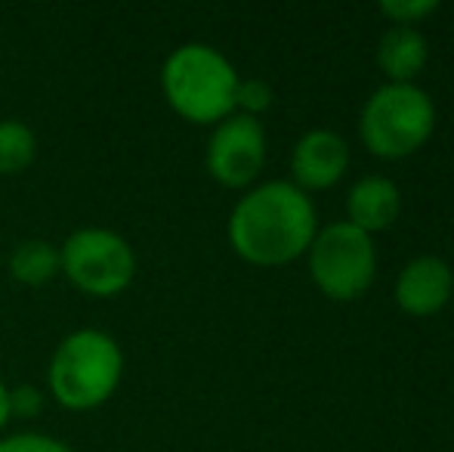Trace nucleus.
<instances>
[{
	"label": "nucleus",
	"mask_w": 454,
	"mask_h": 452,
	"mask_svg": "<svg viewBox=\"0 0 454 452\" xmlns=\"http://www.w3.org/2000/svg\"><path fill=\"white\" fill-rule=\"evenodd\" d=\"M229 245L254 266H281L316 239V208L294 183L272 180L241 195L229 214Z\"/></svg>",
	"instance_id": "f257e3e1"
},
{
	"label": "nucleus",
	"mask_w": 454,
	"mask_h": 452,
	"mask_svg": "<svg viewBox=\"0 0 454 452\" xmlns=\"http://www.w3.org/2000/svg\"><path fill=\"white\" fill-rule=\"evenodd\" d=\"M124 381V350L102 329H74L53 347L47 362V393L68 412H93L114 397Z\"/></svg>",
	"instance_id": "f03ea898"
},
{
	"label": "nucleus",
	"mask_w": 454,
	"mask_h": 452,
	"mask_svg": "<svg viewBox=\"0 0 454 452\" xmlns=\"http://www.w3.org/2000/svg\"><path fill=\"white\" fill-rule=\"evenodd\" d=\"M235 66L210 44H180L161 66V93L189 124H220L235 115Z\"/></svg>",
	"instance_id": "7ed1b4c3"
},
{
	"label": "nucleus",
	"mask_w": 454,
	"mask_h": 452,
	"mask_svg": "<svg viewBox=\"0 0 454 452\" xmlns=\"http://www.w3.org/2000/svg\"><path fill=\"white\" fill-rule=\"evenodd\" d=\"M137 251L108 226H81L59 245V276L87 297H118L137 279Z\"/></svg>",
	"instance_id": "20e7f679"
},
{
	"label": "nucleus",
	"mask_w": 454,
	"mask_h": 452,
	"mask_svg": "<svg viewBox=\"0 0 454 452\" xmlns=\"http://www.w3.org/2000/svg\"><path fill=\"white\" fill-rule=\"evenodd\" d=\"M436 109L414 84H387L364 103L362 139L380 158H405L430 139Z\"/></svg>",
	"instance_id": "39448f33"
},
{
	"label": "nucleus",
	"mask_w": 454,
	"mask_h": 452,
	"mask_svg": "<svg viewBox=\"0 0 454 452\" xmlns=\"http://www.w3.org/2000/svg\"><path fill=\"white\" fill-rule=\"evenodd\" d=\"M377 254L368 233L353 224H331L309 245V273L334 301H353L374 282Z\"/></svg>",
	"instance_id": "423d86ee"
},
{
	"label": "nucleus",
	"mask_w": 454,
	"mask_h": 452,
	"mask_svg": "<svg viewBox=\"0 0 454 452\" xmlns=\"http://www.w3.org/2000/svg\"><path fill=\"white\" fill-rule=\"evenodd\" d=\"M207 174L226 189H245L257 180L266 164V133L263 124L251 115H229L207 139L204 152Z\"/></svg>",
	"instance_id": "0eeeda50"
},
{
	"label": "nucleus",
	"mask_w": 454,
	"mask_h": 452,
	"mask_svg": "<svg viewBox=\"0 0 454 452\" xmlns=\"http://www.w3.org/2000/svg\"><path fill=\"white\" fill-rule=\"evenodd\" d=\"M349 149L337 133L331 131H309L300 137L291 155L294 186L297 189H328L347 174Z\"/></svg>",
	"instance_id": "6e6552de"
},
{
	"label": "nucleus",
	"mask_w": 454,
	"mask_h": 452,
	"mask_svg": "<svg viewBox=\"0 0 454 452\" xmlns=\"http://www.w3.org/2000/svg\"><path fill=\"white\" fill-rule=\"evenodd\" d=\"M454 291V276L449 264L439 258H418L399 273L395 301L411 316H433L449 304Z\"/></svg>",
	"instance_id": "1a4fd4ad"
},
{
	"label": "nucleus",
	"mask_w": 454,
	"mask_h": 452,
	"mask_svg": "<svg viewBox=\"0 0 454 452\" xmlns=\"http://www.w3.org/2000/svg\"><path fill=\"white\" fill-rule=\"evenodd\" d=\"M399 189L395 183H389L387 177H364L349 189V224L362 233H377V229L393 226V220L399 218Z\"/></svg>",
	"instance_id": "9d476101"
},
{
	"label": "nucleus",
	"mask_w": 454,
	"mask_h": 452,
	"mask_svg": "<svg viewBox=\"0 0 454 452\" xmlns=\"http://www.w3.org/2000/svg\"><path fill=\"white\" fill-rule=\"evenodd\" d=\"M377 66L393 78V84H411L414 75H420L427 66L424 35L418 28H408V25L389 28L377 47Z\"/></svg>",
	"instance_id": "9b49d317"
},
{
	"label": "nucleus",
	"mask_w": 454,
	"mask_h": 452,
	"mask_svg": "<svg viewBox=\"0 0 454 452\" xmlns=\"http://www.w3.org/2000/svg\"><path fill=\"white\" fill-rule=\"evenodd\" d=\"M6 270L19 285L41 289V285L53 282L59 276V245H53L50 239H41V235L16 242L10 251V260H6Z\"/></svg>",
	"instance_id": "f8f14e48"
},
{
	"label": "nucleus",
	"mask_w": 454,
	"mask_h": 452,
	"mask_svg": "<svg viewBox=\"0 0 454 452\" xmlns=\"http://www.w3.org/2000/svg\"><path fill=\"white\" fill-rule=\"evenodd\" d=\"M37 137L22 118H0V177H19L35 164Z\"/></svg>",
	"instance_id": "ddd939ff"
},
{
	"label": "nucleus",
	"mask_w": 454,
	"mask_h": 452,
	"mask_svg": "<svg viewBox=\"0 0 454 452\" xmlns=\"http://www.w3.org/2000/svg\"><path fill=\"white\" fill-rule=\"evenodd\" d=\"M0 452H74L66 440L41 431H22V434L0 437Z\"/></svg>",
	"instance_id": "4468645a"
},
{
	"label": "nucleus",
	"mask_w": 454,
	"mask_h": 452,
	"mask_svg": "<svg viewBox=\"0 0 454 452\" xmlns=\"http://www.w3.org/2000/svg\"><path fill=\"white\" fill-rule=\"evenodd\" d=\"M270 106H272V87L266 84V81H260V78L239 81V91H235V112L257 118V115L266 112Z\"/></svg>",
	"instance_id": "2eb2a0df"
},
{
	"label": "nucleus",
	"mask_w": 454,
	"mask_h": 452,
	"mask_svg": "<svg viewBox=\"0 0 454 452\" xmlns=\"http://www.w3.org/2000/svg\"><path fill=\"white\" fill-rule=\"evenodd\" d=\"M380 12L387 19H393L395 25H408V28H411L414 22H420L424 16L436 12V4H433V0H383Z\"/></svg>",
	"instance_id": "dca6fc26"
},
{
	"label": "nucleus",
	"mask_w": 454,
	"mask_h": 452,
	"mask_svg": "<svg viewBox=\"0 0 454 452\" xmlns=\"http://www.w3.org/2000/svg\"><path fill=\"white\" fill-rule=\"evenodd\" d=\"M43 403H47V393L41 387L31 385H19L10 387V416L12 418H37L43 412Z\"/></svg>",
	"instance_id": "f3484780"
},
{
	"label": "nucleus",
	"mask_w": 454,
	"mask_h": 452,
	"mask_svg": "<svg viewBox=\"0 0 454 452\" xmlns=\"http://www.w3.org/2000/svg\"><path fill=\"white\" fill-rule=\"evenodd\" d=\"M10 422H12V416H10V385L0 378V437H4V431H6V424H10Z\"/></svg>",
	"instance_id": "a211bd4d"
}]
</instances>
